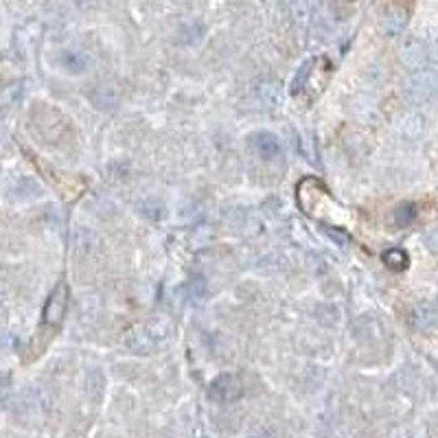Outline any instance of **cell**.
Masks as SVG:
<instances>
[{
	"mask_svg": "<svg viewBox=\"0 0 438 438\" xmlns=\"http://www.w3.org/2000/svg\"><path fill=\"white\" fill-rule=\"evenodd\" d=\"M243 394V383L233 372H224L211 381L209 385V397L217 403H235Z\"/></svg>",
	"mask_w": 438,
	"mask_h": 438,
	"instance_id": "cell-4",
	"label": "cell"
},
{
	"mask_svg": "<svg viewBox=\"0 0 438 438\" xmlns=\"http://www.w3.org/2000/svg\"><path fill=\"white\" fill-rule=\"evenodd\" d=\"M428 50H430V59L438 61V33L432 37V42L428 44Z\"/></svg>",
	"mask_w": 438,
	"mask_h": 438,
	"instance_id": "cell-14",
	"label": "cell"
},
{
	"mask_svg": "<svg viewBox=\"0 0 438 438\" xmlns=\"http://www.w3.org/2000/svg\"><path fill=\"white\" fill-rule=\"evenodd\" d=\"M70 3H75V5H86V3H90V0H70Z\"/></svg>",
	"mask_w": 438,
	"mask_h": 438,
	"instance_id": "cell-15",
	"label": "cell"
},
{
	"mask_svg": "<svg viewBox=\"0 0 438 438\" xmlns=\"http://www.w3.org/2000/svg\"><path fill=\"white\" fill-rule=\"evenodd\" d=\"M166 329L162 322H147V325H136L134 329H130V333L125 336V346L132 353L138 355H149L153 351L160 349V344L166 338Z\"/></svg>",
	"mask_w": 438,
	"mask_h": 438,
	"instance_id": "cell-1",
	"label": "cell"
},
{
	"mask_svg": "<svg viewBox=\"0 0 438 438\" xmlns=\"http://www.w3.org/2000/svg\"><path fill=\"white\" fill-rule=\"evenodd\" d=\"M403 95L410 103H428L438 95V70H415L403 82Z\"/></svg>",
	"mask_w": 438,
	"mask_h": 438,
	"instance_id": "cell-2",
	"label": "cell"
},
{
	"mask_svg": "<svg viewBox=\"0 0 438 438\" xmlns=\"http://www.w3.org/2000/svg\"><path fill=\"white\" fill-rule=\"evenodd\" d=\"M425 246H428V250H432L434 254H438V226L428 230V235H425Z\"/></svg>",
	"mask_w": 438,
	"mask_h": 438,
	"instance_id": "cell-13",
	"label": "cell"
},
{
	"mask_svg": "<svg viewBox=\"0 0 438 438\" xmlns=\"http://www.w3.org/2000/svg\"><path fill=\"white\" fill-rule=\"evenodd\" d=\"M202 35H204V29L200 27V24H189V27H184L182 31H180V42H184V44H198L202 40Z\"/></svg>",
	"mask_w": 438,
	"mask_h": 438,
	"instance_id": "cell-12",
	"label": "cell"
},
{
	"mask_svg": "<svg viewBox=\"0 0 438 438\" xmlns=\"http://www.w3.org/2000/svg\"><path fill=\"white\" fill-rule=\"evenodd\" d=\"M59 64L64 70H68L73 75H79L84 70H88V57L79 50H64L59 55Z\"/></svg>",
	"mask_w": 438,
	"mask_h": 438,
	"instance_id": "cell-9",
	"label": "cell"
},
{
	"mask_svg": "<svg viewBox=\"0 0 438 438\" xmlns=\"http://www.w3.org/2000/svg\"><path fill=\"white\" fill-rule=\"evenodd\" d=\"M248 147L263 160H276L283 153L280 138L272 132H254L248 138Z\"/></svg>",
	"mask_w": 438,
	"mask_h": 438,
	"instance_id": "cell-6",
	"label": "cell"
},
{
	"mask_svg": "<svg viewBox=\"0 0 438 438\" xmlns=\"http://www.w3.org/2000/svg\"><path fill=\"white\" fill-rule=\"evenodd\" d=\"M415 219H417L415 204L403 202V204H399L397 209H394V222H397V226H410L412 222H415Z\"/></svg>",
	"mask_w": 438,
	"mask_h": 438,
	"instance_id": "cell-11",
	"label": "cell"
},
{
	"mask_svg": "<svg viewBox=\"0 0 438 438\" xmlns=\"http://www.w3.org/2000/svg\"><path fill=\"white\" fill-rule=\"evenodd\" d=\"M408 18H410L408 16V9H403V7H390L383 14V18H381V33L383 35H390V37L399 35V33H401L408 27Z\"/></svg>",
	"mask_w": 438,
	"mask_h": 438,
	"instance_id": "cell-8",
	"label": "cell"
},
{
	"mask_svg": "<svg viewBox=\"0 0 438 438\" xmlns=\"http://www.w3.org/2000/svg\"><path fill=\"white\" fill-rule=\"evenodd\" d=\"M438 322V305L430 301H421L412 307L410 312V325L419 331H428Z\"/></svg>",
	"mask_w": 438,
	"mask_h": 438,
	"instance_id": "cell-7",
	"label": "cell"
},
{
	"mask_svg": "<svg viewBox=\"0 0 438 438\" xmlns=\"http://www.w3.org/2000/svg\"><path fill=\"white\" fill-rule=\"evenodd\" d=\"M66 312H68V285L61 280L55 285V289L50 292L48 301L44 305L42 327L50 329V331H57L61 327L64 318H66Z\"/></svg>",
	"mask_w": 438,
	"mask_h": 438,
	"instance_id": "cell-3",
	"label": "cell"
},
{
	"mask_svg": "<svg viewBox=\"0 0 438 438\" xmlns=\"http://www.w3.org/2000/svg\"><path fill=\"white\" fill-rule=\"evenodd\" d=\"M399 61L403 64L408 70H423L430 61L428 44L421 42L419 37H408V40L399 46Z\"/></svg>",
	"mask_w": 438,
	"mask_h": 438,
	"instance_id": "cell-5",
	"label": "cell"
},
{
	"mask_svg": "<svg viewBox=\"0 0 438 438\" xmlns=\"http://www.w3.org/2000/svg\"><path fill=\"white\" fill-rule=\"evenodd\" d=\"M381 259H383V265L388 267L390 272H397V274L406 272L408 265H410V256H408V252H406V250H401V248L385 250Z\"/></svg>",
	"mask_w": 438,
	"mask_h": 438,
	"instance_id": "cell-10",
	"label": "cell"
}]
</instances>
